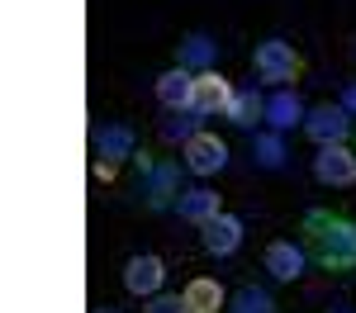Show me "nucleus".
Instances as JSON below:
<instances>
[{"instance_id": "obj_14", "label": "nucleus", "mask_w": 356, "mask_h": 313, "mask_svg": "<svg viewBox=\"0 0 356 313\" xmlns=\"http://www.w3.org/2000/svg\"><path fill=\"white\" fill-rule=\"evenodd\" d=\"M95 152H100L105 162H129V157H138L134 152V133H129L124 124H110V128L95 138Z\"/></svg>"}, {"instance_id": "obj_13", "label": "nucleus", "mask_w": 356, "mask_h": 313, "mask_svg": "<svg viewBox=\"0 0 356 313\" xmlns=\"http://www.w3.org/2000/svg\"><path fill=\"white\" fill-rule=\"evenodd\" d=\"M300 119H309V114H304V105H300L295 90H280V95L266 100V124H271V128H295Z\"/></svg>"}, {"instance_id": "obj_8", "label": "nucleus", "mask_w": 356, "mask_h": 313, "mask_svg": "<svg viewBox=\"0 0 356 313\" xmlns=\"http://www.w3.org/2000/svg\"><path fill=\"white\" fill-rule=\"evenodd\" d=\"M191 95H195V76L186 67H171V71L157 76V100L166 110H191Z\"/></svg>"}, {"instance_id": "obj_15", "label": "nucleus", "mask_w": 356, "mask_h": 313, "mask_svg": "<svg viewBox=\"0 0 356 313\" xmlns=\"http://www.w3.org/2000/svg\"><path fill=\"white\" fill-rule=\"evenodd\" d=\"M176 185H181V167H176V162H162V167L152 171V185H147V204H152V209H166V204L176 199Z\"/></svg>"}, {"instance_id": "obj_16", "label": "nucleus", "mask_w": 356, "mask_h": 313, "mask_svg": "<svg viewBox=\"0 0 356 313\" xmlns=\"http://www.w3.org/2000/svg\"><path fill=\"white\" fill-rule=\"evenodd\" d=\"M261 114H266V105H261V95H257V90H238V95H233V105H228V119H233L238 128H252Z\"/></svg>"}, {"instance_id": "obj_21", "label": "nucleus", "mask_w": 356, "mask_h": 313, "mask_svg": "<svg viewBox=\"0 0 356 313\" xmlns=\"http://www.w3.org/2000/svg\"><path fill=\"white\" fill-rule=\"evenodd\" d=\"M143 313H191V309H186V299H181V294H157Z\"/></svg>"}, {"instance_id": "obj_20", "label": "nucleus", "mask_w": 356, "mask_h": 313, "mask_svg": "<svg viewBox=\"0 0 356 313\" xmlns=\"http://www.w3.org/2000/svg\"><path fill=\"white\" fill-rule=\"evenodd\" d=\"M257 162H261V167H271V171L285 162V147H280V138H275V133L257 138Z\"/></svg>"}, {"instance_id": "obj_9", "label": "nucleus", "mask_w": 356, "mask_h": 313, "mask_svg": "<svg viewBox=\"0 0 356 313\" xmlns=\"http://www.w3.org/2000/svg\"><path fill=\"white\" fill-rule=\"evenodd\" d=\"M238 242H243V223L233 214H219V219L204 223V252L228 256V252H238Z\"/></svg>"}, {"instance_id": "obj_7", "label": "nucleus", "mask_w": 356, "mask_h": 313, "mask_svg": "<svg viewBox=\"0 0 356 313\" xmlns=\"http://www.w3.org/2000/svg\"><path fill=\"white\" fill-rule=\"evenodd\" d=\"M162 280H166L162 256H134V261L124 266V289H129V294H157Z\"/></svg>"}, {"instance_id": "obj_11", "label": "nucleus", "mask_w": 356, "mask_h": 313, "mask_svg": "<svg viewBox=\"0 0 356 313\" xmlns=\"http://www.w3.org/2000/svg\"><path fill=\"white\" fill-rule=\"evenodd\" d=\"M266 271H271L275 280H300L304 276V252L295 242H271V247H266Z\"/></svg>"}, {"instance_id": "obj_19", "label": "nucleus", "mask_w": 356, "mask_h": 313, "mask_svg": "<svg viewBox=\"0 0 356 313\" xmlns=\"http://www.w3.org/2000/svg\"><path fill=\"white\" fill-rule=\"evenodd\" d=\"M228 313H275V304H271V294H266V289L243 285V289L228 299Z\"/></svg>"}, {"instance_id": "obj_17", "label": "nucleus", "mask_w": 356, "mask_h": 313, "mask_svg": "<svg viewBox=\"0 0 356 313\" xmlns=\"http://www.w3.org/2000/svg\"><path fill=\"white\" fill-rule=\"evenodd\" d=\"M162 142H191L195 133H200V119H195V110L186 114V110H171V119H162Z\"/></svg>"}, {"instance_id": "obj_18", "label": "nucleus", "mask_w": 356, "mask_h": 313, "mask_svg": "<svg viewBox=\"0 0 356 313\" xmlns=\"http://www.w3.org/2000/svg\"><path fill=\"white\" fill-rule=\"evenodd\" d=\"M209 62H214V43L200 38V33H191V38L181 43V67H186V71H209Z\"/></svg>"}, {"instance_id": "obj_1", "label": "nucleus", "mask_w": 356, "mask_h": 313, "mask_svg": "<svg viewBox=\"0 0 356 313\" xmlns=\"http://www.w3.org/2000/svg\"><path fill=\"white\" fill-rule=\"evenodd\" d=\"M304 237H309V252H314L318 266H328V271L356 266V223L337 219V214H309Z\"/></svg>"}, {"instance_id": "obj_3", "label": "nucleus", "mask_w": 356, "mask_h": 313, "mask_svg": "<svg viewBox=\"0 0 356 313\" xmlns=\"http://www.w3.org/2000/svg\"><path fill=\"white\" fill-rule=\"evenodd\" d=\"M304 133L318 142V147L342 142L352 133V114L342 110V105H318V110H309V119H304Z\"/></svg>"}, {"instance_id": "obj_4", "label": "nucleus", "mask_w": 356, "mask_h": 313, "mask_svg": "<svg viewBox=\"0 0 356 313\" xmlns=\"http://www.w3.org/2000/svg\"><path fill=\"white\" fill-rule=\"evenodd\" d=\"M314 176H318L323 185H352V180H356V152H352V147H342V142L318 147V157H314Z\"/></svg>"}, {"instance_id": "obj_23", "label": "nucleus", "mask_w": 356, "mask_h": 313, "mask_svg": "<svg viewBox=\"0 0 356 313\" xmlns=\"http://www.w3.org/2000/svg\"><path fill=\"white\" fill-rule=\"evenodd\" d=\"M95 313H119V309H110V304H105V309H95Z\"/></svg>"}, {"instance_id": "obj_22", "label": "nucleus", "mask_w": 356, "mask_h": 313, "mask_svg": "<svg viewBox=\"0 0 356 313\" xmlns=\"http://www.w3.org/2000/svg\"><path fill=\"white\" fill-rule=\"evenodd\" d=\"M342 110L356 114V85H347V90H342Z\"/></svg>"}, {"instance_id": "obj_12", "label": "nucleus", "mask_w": 356, "mask_h": 313, "mask_svg": "<svg viewBox=\"0 0 356 313\" xmlns=\"http://www.w3.org/2000/svg\"><path fill=\"white\" fill-rule=\"evenodd\" d=\"M176 209H181V219H186V223H200V228L223 214V209H219V195H214V190H204V185H200V190H186Z\"/></svg>"}, {"instance_id": "obj_6", "label": "nucleus", "mask_w": 356, "mask_h": 313, "mask_svg": "<svg viewBox=\"0 0 356 313\" xmlns=\"http://www.w3.org/2000/svg\"><path fill=\"white\" fill-rule=\"evenodd\" d=\"M186 167H191L195 176H214V171L228 167V147H223L214 133H195V138L186 142Z\"/></svg>"}, {"instance_id": "obj_24", "label": "nucleus", "mask_w": 356, "mask_h": 313, "mask_svg": "<svg viewBox=\"0 0 356 313\" xmlns=\"http://www.w3.org/2000/svg\"><path fill=\"white\" fill-rule=\"evenodd\" d=\"M332 313H342V309H332Z\"/></svg>"}, {"instance_id": "obj_2", "label": "nucleus", "mask_w": 356, "mask_h": 313, "mask_svg": "<svg viewBox=\"0 0 356 313\" xmlns=\"http://www.w3.org/2000/svg\"><path fill=\"white\" fill-rule=\"evenodd\" d=\"M257 71H261V81H295L300 76V53L280 38H266L257 48Z\"/></svg>"}, {"instance_id": "obj_10", "label": "nucleus", "mask_w": 356, "mask_h": 313, "mask_svg": "<svg viewBox=\"0 0 356 313\" xmlns=\"http://www.w3.org/2000/svg\"><path fill=\"white\" fill-rule=\"evenodd\" d=\"M181 299H186V309H191V313H219V309H228V294H223V285H219V280H209V276L191 280Z\"/></svg>"}, {"instance_id": "obj_5", "label": "nucleus", "mask_w": 356, "mask_h": 313, "mask_svg": "<svg viewBox=\"0 0 356 313\" xmlns=\"http://www.w3.org/2000/svg\"><path fill=\"white\" fill-rule=\"evenodd\" d=\"M233 85L223 81L219 71H200L195 76V95H191V110L195 114H228V105H233Z\"/></svg>"}]
</instances>
